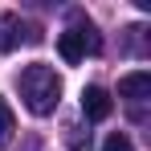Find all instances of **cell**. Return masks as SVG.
<instances>
[{
  "label": "cell",
  "instance_id": "obj_1",
  "mask_svg": "<svg viewBox=\"0 0 151 151\" xmlns=\"http://www.w3.org/2000/svg\"><path fill=\"white\" fill-rule=\"evenodd\" d=\"M21 98H25V106L37 114V119H45V114L57 110V98H61V78L53 74L49 65L33 61V65H25V74H21Z\"/></svg>",
  "mask_w": 151,
  "mask_h": 151
},
{
  "label": "cell",
  "instance_id": "obj_2",
  "mask_svg": "<svg viewBox=\"0 0 151 151\" xmlns=\"http://www.w3.org/2000/svg\"><path fill=\"white\" fill-rule=\"evenodd\" d=\"M41 41V29L25 25L17 12H0V53H12L21 45H37Z\"/></svg>",
  "mask_w": 151,
  "mask_h": 151
},
{
  "label": "cell",
  "instance_id": "obj_3",
  "mask_svg": "<svg viewBox=\"0 0 151 151\" xmlns=\"http://www.w3.org/2000/svg\"><path fill=\"white\" fill-rule=\"evenodd\" d=\"M110 110H114V102H110V94H106L102 86H86V90H82V114H86L90 123L110 119Z\"/></svg>",
  "mask_w": 151,
  "mask_h": 151
},
{
  "label": "cell",
  "instance_id": "obj_4",
  "mask_svg": "<svg viewBox=\"0 0 151 151\" xmlns=\"http://www.w3.org/2000/svg\"><path fill=\"white\" fill-rule=\"evenodd\" d=\"M119 98H127V102H147L151 98V74H147V70H135V74L119 78Z\"/></svg>",
  "mask_w": 151,
  "mask_h": 151
},
{
  "label": "cell",
  "instance_id": "obj_5",
  "mask_svg": "<svg viewBox=\"0 0 151 151\" xmlns=\"http://www.w3.org/2000/svg\"><path fill=\"white\" fill-rule=\"evenodd\" d=\"M12 131H17V114H12L8 98H0V151L12 143Z\"/></svg>",
  "mask_w": 151,
  "mask_h": 151
},
{
  "label": "cell",
  "instance_id": "obj_6",
  "mask_svg": "<svg viewBox=\"0 0 151 151\" xmlns=\"http://www.w3.org/2000/svg\"><path fill=\"white\" fill-rule=\"evenodd\" d=\"M102 151H135V147H131V139H127L123 131H114V135L102 143Z\"/></svg>",
  "mask_w": 151,
  "mask_h": 151
},
{
  "label": "cell",
  "instance_id": "obj_7",
  "mask_svg": "<svg viewBox=\"0 0 151 151\" xmlns=\"http://www.w3.org/2000/svg\"><path fill=\"white\" fill-rule=\"evenodd\" d=\"M70 143H74V151H90V131H86V135L74 131V135H70Z\"/></svg>",
  "mask_w": 151,
  "mask_h": 151
}]
</instances>
